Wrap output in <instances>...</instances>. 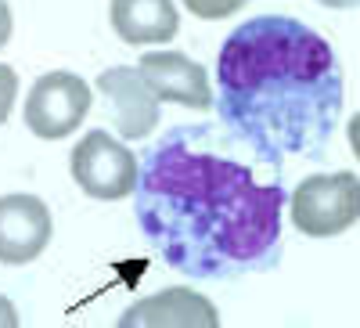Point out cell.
<instances>
[{
  "mask_svg": "<svg viewBox=\"0 0 360 328\" xmlns=\"http://www.w3.org/2000/svg\"><path fill=\"white\" fill-rule=\"evenodd\" d=\"M0 80H4V123H8V112H11V101H15V69H0Z\"/></svg>",
  "mask_w": 360,
  "mask_h": 328,
  "instance_id": "7c38bea8",
  "label": "cell"
},
{
  "mask_svg": "<svg viewBox=\"0 0 360 328\" xmlns=\"http://www.w3.org/2000/svg\"><path fill=\"white\" fill-rule=\"evenodd\" d=\"M72 177L83 188V195L101 198V202H115L123 195H134L137 188V156L127 144H119L115 137H108L105 130L86 134L76 148H72Z\"/></svg>",
  "mask_w": 360,
  "mask_h": 328,
  "instance_id": "277c9868",
  "label": "cell"
},
{
  "mask_svg": "<svg viewBox=\"0 0 360 328\" xmlns=\"http://www.w3.org/2000/svg\"><path fill=\"white\" fill-rule=\"evenodd\" d=\"M90 94L86 80L76 72H47L33 83L25 101V127L44 141L69 137L90 112Z\"/></svg>",
  "mask_w": 360,
  "mask_h": 328,
  "instance_id": "5b68a950",
  "label": "cell"
},
{
  "mask_svg": "<svg viewBox=\"0 0 360 328\" xmlns=\"http://www.w3.org/2000/svg\"><path fill=\"white\" fill-rule=\"evenodd\" d=\"M188 8L195 15H202V18H224V15H234L242 4H238V0H227V4H202V0H191Z\"/></svg>",
  "mask_w": 360,
  "mask_h": 328,
  "instance_id": "8fae6325",
  "label": "cell"
},
{
  "mask_svg": "<svg viewBox=\"0 0 360 328\" xmlns=\"http://www.w3.org/2000/svg\"><path fill=\"white\" fill-rule=\"evenodd\" d=\"M137 72L159 101H176L184 108H209L213 105V91H209L205 69L184 54H144L137 62Z\"/></svg>",
  "mask_w": 360,
  "mask_h": 328,
  "instance_id": "52a82bcc",
  "label": "cell"
},
{
  "mask_svg": "<svg viewBox=\"0 0 360 328\" xmlns=\"http://www.w3.org/2000/svg\"><path fill=\"white\" fill-rule=\"evenodd\" d=\"M98 91L108 101V112L123 137H148L152 127L159 123V98L144 87L141 72L134 65H115L101 72Z\"/></svg>",
  "mask_w": 360,
  "mask_h": 328,
  "instance_id": "ba28073f",
  "label": "cell"
},
{
  "mask_svg": "<svg viewBox=\"0 0 360 328\" xmlns=\"http://www.w3.org/2000/svg\"><path fill=\"white\" fill-rule=\"evenodd\" d=\"M281 184H259L213 127H176L144 152L137 220L173 271L234 278L278 260Z\"/></svg>",
  "mask_w": 360,
  "mask_h": 328,
  "instance_id": "6da1fadb",
  "label": "cell"
},
{
  "mask_svg": "<svg viewBox=\"0 0 360 328\" xmlns=\"http://www.w3.org/2000/svg\"><path fill=\"white\" fill-rule=\"evenodd\" d=\"M112 29L127 44H166L176 37V8L166 0H115Z\"/></svg>",
  "mask_w": 360,
  "mask_h": 328,
  "instance_id": "30bf717a",
  "label": "cell"
},
{
  "mask_svg": "<svg viewBox=\"0 0 360 328\" xmlns=\"http://www.w3.org/2000/svg\"><path fill=\"white\" fill-rule=\"evenodd\" d=\"M360 220V181L356 173H317L307 177L292 195V224L310 238L342 234Z\"/></svg>",
  "mask_w": 360,
  "mask_h": 328,
  "instance_id": "3957f363",
  "label": "cell"
},
{
  "mask_svg": "<svg viewBox=\"0 0 360 328\" xmlns=\"http://www.w3.org/2000/svg\"><path fill=\"white\" fill-rule=\"evenodd\" d=\"M227 130L256 159L285 163L328 148L342 112V69L321 33L295 18H252L227 37L217 65Z\"/></svg>",
  "mask_w": 360,
  "mask_h": 328,
  "instance_id": "7a4b0ae2",
  "label": "cell"
},
{
  "mask_svg": "<svg viewBox=\"0 0 360 328\" xmlns=\"http://www.w3.org/2000/svg\"><path fill=\"white\" fill-rule=\"evenodd\" d=\"M123 328H141V324H166V328H180V324H198V328H217L220 314L205 296L191 292V289H166L152 300L134 303L123 317Z\"/></svg>",
  "mask_w": 360,
  "mask_h": 328,
  "instance_id": "9c48e42d",
  "label": "cell"
},
{
  "mask_svg": "<svg viewBox=\"0 0 360 328\" xmlns=\"http://www.w3.org/2000/svg\"><path fill=\"white\" fill-rule=\"evenodd\" d=\"M51 242V213L37 195H4L0 198V260L29 263Z\"/></svg>",
  "mask_w": 360,
  "mask_h": 328,
  "instance_id": "8992f818",
  "label": "cell"
}]
</instances>
